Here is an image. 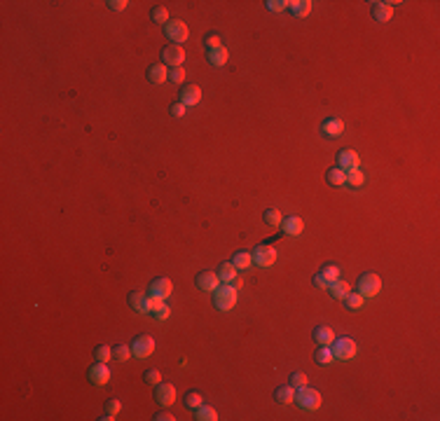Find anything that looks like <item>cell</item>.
<instances>
[{
    "instance_id": "obj_4",
    "label": "cell",
    "mask_w": 440,
    "mask_h": 421,
    "mask_svg": "<svg viewBox=\"0 0 440 421\" xmlns=\"http://www.w3.org/2000/svg\"><path fill=\"white\" fill-rule=\"evenodd\" d=\"M295 403L302 407V410H319L321 407V393L316 388H309V386H302V388H295Z\"/></svg>"
},
{
    "instance_id": "obj_31",
    "label": "cell",
    "mask_w": 440,
    "mask_h": 421,
    "mask_svg": "<svg viewBox=\"0 0 440 421\" xmlns=\"http://www.w3.org/2000/svg\"><path fill=\"white\" fill-rule=\"evenodd\" d=\"M363 295H358V293H349L347 297L342 299V302H344V307H347L349 311H358L361 309V307H363Z\"/></svg>"
},
{
    "instance_id": "obj_30",
    "label": "cell",
    "mask_w": 440,
    "mask_h": 421,
    "mask_svg": "<svg viewBox=\"0 0 440 421\" xmlns=\"http://www.w3.org/2000/svg\"><path fill=\"white\" fill-rule=\"evenodd\" d=\"M120 410H122L120 400H115V398L108 400V403H105V416H101V421H113L117 414H120Z\"/></svg>"
},
{
    "instance_id": "obj_12",
    "label": "cell",
    "mask_w": 440,
    "mask_h": 421,
    "mask_svg": "<svg viewBox=\"0 0 440 421\" xmlns=\"http://www.w3.org/2000/svg\"><path fill=\"white\" fill-rule=\"evenodd\" d=\"M129 305H131V309L136 314H150V295L141 293V290H134L129 295Z\"/></svg>"
},
{
    "instance_id": "obj_33",
    "label": "cell",
    "mask_w": 440,
    "mask_h": 421,
    "mask_svg": "<svg viewBox=\"0 0 440 421\" xmlns=\"http://www.w3.org/2000/svg\"><path fill=\"white\" fill-rule=\"evenodd\" d=\"M94 358L99 360V363H108V360H115V358H113V349H110L108 344H101V346H96V349H94Z\"/></svg>"
},
{
    "instance_id": "obj_42",
    "label": "cell",
    "mask_w": 440,
    "mask_h": 421,
    "mask_svg": "<svg viewBox=\"0 0 440 421\" xmlns=\"http://www.w3.org/2000/svg\"><path fill=\"white\" fill-rule=\"evenodd\" d=\"M183 80H185V68H171L169 71V82H176V84H181Z\"/></svg>"
},
{
    "instance_id": "obj_37",
    "label": "cell",
    "mask_w": 440,
    "mask_h": 421,
    "mask_svg": "<svg viewBox=\"0 0 440 421\" xmlns=\"http://www.w3.org/2000/svg\"><path fill=\"white\" fill-rule=\"evenodd\" d=\"M347 183L351 185V188H361V185L365 183V176L361 169H351V171H347Z\"/></svg>"
},
{
    "instance_id": "obj_22",
    "label": "cell",
    "mask_w": 440,
    "mask_h": 421,
    "mask_svg": "<svg viewBox=\"0 0 440 421\" xmlns=\"http://www.w3.org/2000/svg\"><path fill=\"white\" fill-rule=\"evenodd\" d=\"M237 272H239V269L232 265V262H225V265L218 267V272H215V274H218L220 283H232L234 278H237Z\"/></svg>"
},
{
    "instance_id": "obj_34",
    "label": "cell",
    "mask_w": 440,
    "mask_h": 421,
    "mask_svg": "<svg viewBox=\"0 0 440 421\" xmlns=\"http://www.w3.org/2000/svg\"><path fill=\"white\" fill-rule=\"evenodd\" d=\"M265 222H267L270 227H279L281 222H283V216H281V211L267 208V211H265Z\"/></svg>"
},
{
    "instance_id": "obj_19",
    "label": "cell",
    "mask_w": 440,
    "mask_h": 421,
    "mask_svg": "<svg viewBox=\"0 0 440 421\" xmlns=\"http://www.w3.org/2000/svg\"><path fill=\"white\" fill-rule=\"evenodd\" d=\"M372 17L377 21H389L393 17V3H372Z\"/></svg>"
},
{
    "instance_id": "obj_23",
    "label": "cell",
    "mask_w": 440,
    "mask_h": 421,
    "mask_svg": "<svg viewBox=\"0 0 440 421\" xmlns=\"http://www.w3.org/2000/svg\"><path fill=\"white\" fill-rule=\"evenodd\" d=\"M227 59H230V52H227V47H218V50H209V61L211 66L220 68V66H225Z\"/></svg>"
},
{
    "instance_id": "obj_7",
    "label": "cell",
    "mask_w": 440,
    "mask_h": 421,
    "mask_svg": "<svg viewBox=\"0 0 440 421\" xmlns=\"http://www.w3.org/2000/svg\"><path fill=\"white\" fill-rule=\"evenodd\" d=\"M162 61L164 66H171V68H181L183 61H185V50L181 44H169L162 50Z\"/></svg>"
},
{
    "instance_id": "obj_16",
    "label": "cell",
    "mask_w": 440,
    "mask_h": 421,
    "mask_svg": "<svg viewBox=\"0 0 440 421\" xmlns=\"http://www.w3.org/2000/svg\"><path fill=\"white\" fill-rule=\"evenodd\" d=\"M194 283H197L199 290H211V293H213V290L220 286V278L215 272H202V274H197Z\"/></svg>"
},
{
    "instance_id": "obj_48",
    "label": "cell",
    "mask_w": 440,
    "mask_h": 421,
    "mask_svg": "<svg viewBox=\"0 0 440 421\" xmlns=\"http://www.w3.org/2000/svg\"><path fill=\"white\" fill-rule=\"evenodd\" d=\"M155 419H157V421H173L176 416L171 414V412H157V414H155Z\"/></svg>"
},
{
    "instance_id": "obj_3",
    "label": "cell",
    "mask_w": 440,
    "mask_h": 421,
    "mask_svg": "<svg viewBox=\"0 0 440 421\" xmlns=\"http://www.w3.org/2000/svg\"><path fill=\"white\" fill-rule=\"evenodd\" d=\"M330 349H333L335 360H351L358 354V346L351 337H335L333 344H330Z\"/></svg>"
},
{
    "instance_id": "obj_40",
    "label": "cell",
    "mask_w": 440,
    "mask_h": 421,
    "mask_svg": "<svg viewBox=\"0 0 440 421\" xmlns=\"http://www.w3.org/2000/svg\"><path fill=\"white\" fill-rule=\"evenodd\" d=\"M265 5H267V10L270 12H281V10H288L291 3H288V0H267Z\"/></svg>"
},
{
    "instance_id": "obj_10",
    "label": "cell",
    "mask_w": 440,
    "mask_h": 421,
    "mask_svg": "<svg viewBox=\"0 0 440 421\" xmlns=\"http://www.w3.org/2000/svg\"><path fill=\"white\" fill-rule=\"evenodd\" d=\"M155 400L160 405H164V407H169V405H173L176 403V386L173 384H169V382H164V384H157L155 386Z\"/></svg>"
},
{
    "instance_id": "obj_24",
    "label": "cell",
    "mask_w": 440,
    "mask_h": 421,
    "mask_svg": "<svg viewBox=\"0 0 440 421\" xmlns=\"http://www.w3.org/2000/svg\"><path fill=\"white\" fill-rule=\"evenodd\" d=\"M325 178H328V183H330V185H335V188H340V185H347V171H342L340 167L328 169Z\"/></svg>"
},
{
    "instance_id": "obj_11",
    "label": "cell",
    "mask_w": 440,
    "mask_h": 421,
    "mask_svg": "<svg viewBox=\"0 0 440 421\" xmlns=\"http://www.w3.org/2000/svg\"><path fill=\"white\" fill-rule=\"evenodd\" d=\"M361 164V157H358L356 150H340L337 152V167L342 171H351V169H358Z\"/></svg>"
},
{
    "instance_id": "obj_36",
    "label": "cell",
    "mask_w": 440,
    "mask_h": 421,
    "mask_svg": "<svg viewBox=\"0 0 440 421\" xmlns=\"http://www.w3.org/2000/svg\"><path fill=\"white\" fill-rule=\"evenodd\" d=\"M333 360H335L333 349H330V346H319V351H316V363H319V365H328Z\"/></svg>"
},
{
    "instance_id": "obj_21",
    "label": "cell",
    "mask_w": 440,
    "mask_h": 421,
    "mask_svg": "<svg viewBox=\"0 0 440 421\" xmlns=\"http://www.w3.org/2000/svg\"><path fill=\"white\" fill-rule=\"evenodd\" d=\"M328 290H330V295H333L335 299H344L349 293H351V283H347V281H342V278H337V281H333V283L328 286Z\"/></svg>"
},
{
    "instance_id": "obj_41",
    "label": "cell",
    "mask_w": 440,
    "mask_h": 421,
    "mask_svg": "<svg viewBox=\"0 0 440 421\" xmlns=\"http://www.w3.org/2000/svg\"><path fill=\"white\" fill-rule=\"evenodd\" d=\"M143 382H145V384H150V386H157V384L162 382L160 370H148V372L143 375Z\"/></svg>"
},
{
    "instance_id": "obj_1",
    "label": "cell",
    "mask_w": 440,
    "mask_h": 421,
    "mask_svg": "<svg viewBox=\"0 0 440 421\" xmlns=\"http://www.w3.org/2000/svg\"><path fill=\"white\" fill-rule=\"evenodd\" d=\"M237 293L239 290L232 283H220L218 288L213 290V305L218 311H230L232 307L237 305Z\"/></svg>"
},
{
    "instance_id": "obj_13",
    "label": "cell",
    "mask_w": 440,
    "mask_h": 421,
    "mask_svg": "<svg viewBox=\"0 0 440 421\" xmlns=\"http://www.w3.org/2000/svg\"><path fill=\"white\" fill-rule=\"evenodd\" d=\"M171 293H173V283H171V278L160 276V278H155V281L150 283V293L148 295H157V297L166 299Z\"/></svg>"
},
{
    "instance_id": "obj_26",
    "label": "cell",
    "mask_w": 440,
    "mask_h": 421,
    "mask_svg": "<svg viewBox=\"0 0 440 421\" xmlns=\"http://www.w3.org/2000/svg\"><path fill=\"white\" fill-rule=\"evenodd\" d=\"M274 398H276V403H281V405H291L293 400H295V388L293 386H279L274 391Z\"/></svg>"
},
{
    "instance_id": "obj_9",
    "label": "cell",
    "mask_w": 440,
    "mask_h": 421,
    "mask_svg": "<svg viewBox=\"0 0 440 421\" xmlns=\"http://www.w3.org/2000/svg\"><path fill=\"white\" fill-rule=\"evenodd\" d=\"M131 351H134L136 358H148V356H152V351H155V339L150 337V335H138V337L131 342Z\"/></svg>"
},
{
    "instance_id": "obj_8",
    "label": "cell",
    "mask_w": 440,
    "mask_h": 421,
    "mask_svg": "<svg viewBox=\"0 0 440 421\" xmlns=\"http://www.w3.org/2000/svg\"><path fill=\"white\" fill-rule=\"evenodd\" d=\"M253 262L258 267H262V269H270V267L276 262V248H272V246H267V244L258 246V248L253 250Z\"/></svg>"
},
{
    "instance_id": "obj_27",
    "label": "cell",
    "mask_w": 440,
    "mask_h": 421,
    "mask_svg": "<svg viewBox=\"0 0 440 421\" xmlns=\"http://www.w3.org/2000/svg\"><path fill=\"white\" fill-rule=\"evenodd\" d=\"M312 0H295V3H291V7L288 10L295 14V17H307L309 12H312Z\"/></svg>"
},
{
    "instance_id": "obj_14",
    "label": "cell",
    "mask_w": 440,
    "mask_h": 421,
    "mask_svg": "<svg viewBox=\"0 0 440 421\" xmlns=\"http://www.w3.org/2000/svg\"><path fill=\"white\" fill-rule=\"evenodd\" d=\"M281 229H283V234H288V237H300V234L304 232V222L300 216H288V218H283V222H281Z\"/></svg>"
},
{
    "instance_id": "obj_38",
    "label": "cell",
    "mask_w": 440,
    "mask_h": 421,
    "mask_svg": "<svg viewBox=\"0 0 440 421\" xmlns=\"http://www.w3.org/2000/svg\"><path fill=\"white\" fill-rule=\"evenodd\" d=\"M185 405L190 407V410H197V407H202L204 405V395L199 393V391H190V393L185 395Z\"/></svg>"
},
{
    "instance_id": "obj_46",
    "label": "cell",
    "mask_w": 440,
    "mask_h": 421,
    "mask_svg": "<svg viewBox=\"0 0 440 421\" xmlns=\"http://www.w3.org/2000/svg\"><path fill=\"white\" fill-rule=\"evenodd\" d=\"M127 5H129L127 0H108V7L113 12H124L127 10Z\"/></svg>"
},
{
    "instance_id": "obj_39",
    "label": "cell",
    "mask_w": 440,
    "mask_h": 421,
    "mask_svg": "<svg viewBox=\"0 0 440 421\" xmlns=\"http://www.w3.org/2000/svg\"><path fill=\"white\" fill-rule=\"evenodd\" d=\"M307 375H304V372H293L291 375V386L293 388H302V386H307Z\"/></svg>"
},
{
    "instance_id": "obj_28",
    "label": "cell",
    "mask_w": 440,
    "mask_h": 421,
    "mask_svg": "<svg viewBox=\"0 0 440 421\" xmlns=\"http://www.w3.org/2000/svg\"><path fill=\"white\" fill-rule=\"evenodd\" d=\"M319 274H321V278H323V281L330 286L333 281H337V278H340V267H337V265H323Z\"/></svg>"
},
{
    "instance_id": "obj_29",
    "label": "cell",
    "mask_w": 440,
    "mask_h": 421,
    "mask_svg": "<svg viewBox=\"0 0 440 421\" xmlns=\"http://www.w3.org/2000/svg\"><path fill=\"white\" fill-rule=\"evenodd\" d=\"M134 351L131 346H127V344H117L115 349H113V358L117 360V363H127V360H131Z\"/></svg>"
},
{
    "instance_id": "obj_32",
    "label": "cell",
    "mask_w": 440,
    "mask_h": 421,
    "mask_svg": "<svg viewBox=\"0 0 440 421\" xmlns=\"http://www.w3.org/2000/svg\"><path fill=\"white\" fill-rule=\"evenodd\" d=\"M150 17H152V21H155V24H169V21H171V19H169V10H166L164 5L152 7V12H150Z\"/></svg>"
},
{
    "instance_id": "obj_49",
    "label": "cell",
    "mask_w": 440,
    "mask_h": 421,
    "mask_svg": "<svg viewBox=\"0 0 440 421\" xmlns=\"http://www.w3.org/2000/svg\"><path fill=\"white\" fill-rule=\"evenodd\" d=\"M312 281H314V286H316V288H328V283H325L323 278H321V274H314Z\"/></svg>"
},
{
    "instance_id": "obj_18",
    "label": "cell",
    "mask_w": 440,
    "mask_h": 421,
    "mask_svg": "<svg viewBox=\"0 0 440 421\" xmlns=\"http://www.w3.org/2000/svg\"><path fill=\"white\" fill-rule=\"evenodd\" d=\"M333 339H335V330L333 328H328V325L314 328V342L319 344V346H330Z\"/></svg>"
},
{
    "instance_id": "obj_35",
    "label": "cell",
    "mask_w": 440,
    "mask_h": 421,
    "mask_svg": "<svg viewBox=\"0 0 440 421\" xmlns=\"http://www.w3.org/2000/svg\"><path fill=\"white\" fill-rule=\"evenodd\" d=\"M197 419L199 421H215L218 419V412H215L211 405H202V407H197Z\"/></svg>"
},
{
    "instance_id": "obj_5",
    "label": "cell",
    "mask_w": 440,
    "mask_h": 421,
    "mask_svg": "<svg viewBox=\"0 0 440 421\" xmlns=\"http://www.w3.org/2000/svg\"><path fill=\"white\" fill-rule=\"evenodd\" d=\"M164 33H166V38H169L171 42L178 44V42H185L187 35H190V31H187V24H183L181 19H171V21L164 26Z\"/></svg>"
},
{
    "instance_id": "obj_2",
    "label": "cell",
    "mask_w": 440,
    "mask_h": 421,
    "mask_svg": "<svg viewBox=\"0 0 440 421\" xmlns=\"http://www.w3.org/2000/svg\"><path fill=\"white\" fill-rule=\"evenodd\" d=\"M380 290H382V278L372 272L361 274V278L356 281V293L363 295V297H375V295H380Z\"/></svg>"
},
{
    "instance_id": "obj_15",
    "label": "cell",
    "mask_w": 440,
    "mask_h": 421,
    "mask_svg": "<svg viewBox=\"0 0 440 421\" xmlns=\"http://www.w3.org/2000/svg\"><path fill=\"white\" fill-rule=\"evenodd\" d=\"M199 101H202V89L197 87V84H185L181 91V103L185 105V108H192V105H197Z\"/></svg>"
},
{
    "instance_id": "obj_45",
    "label": "cell",
    "mask_w": 440,
    "mask_h": 421,
    "mask_svg": "<svg viewBox=\"0 0 440 421\" xmlns=\"http://www.w3.org/2000/svg\"><path fill=\"white\" fill-rule=\"evenodd\" d=\"M206 47H209V50H218V47H223V42H220V35L218 33H209V35H206Z\"/></svg>"
},
{
    "instance_id": "obj_6",
    "label": "cell",
    "mask_w": 440,
    "mask_h": 421,
    "mask_svg": "<svg viewBox=\"0 0 440 421\" xmlns=\"http://www.w3.org/2000/svg\"><path fill=\"white\" fill-rule=\"evenodd\" d=\"M87 377H89V382H92L94 386H103V384L110 382L113 372H110L108 363H99V360H96V363L87 370Z\"/></svg>"
},
{
    "instance_id": "obj_25",
    "label": "cell",
    "mask_w": 440,
    "mask_h": 421,
    "mask_svg": "<svg viewBox=\"0 0 440 421\" xmlns=\"http://www.w3.org/2000/svg\"><path fill=\"white\" fill-rule=\"evenodd\" d=\"M232 265L237 267V269H251V265H253V253L239 250V253H234V258H232Z\"/></svg>"
},
{
    "instance_id": "obj_17",
    "label": "cell",
    "mask_w": 440,
    "mask_h": 421,
    "mask_svg": "<svg viewBox=\"0 0 440 421\" xmlns=\"http://www.w3.org/2000/svg\"><path fill=\"white\" fill-rule=\"evenodd\" d=\"M321 131H323L325 136H330V138H337V136H342V131H344V122H342L340 117H328V120H323V124H321Z\"/></svg>"
},
{
    "instance_id": "obj_20",
    "label": "cell",
    "mask_w": 440,
    "mask_h": 421,
    "mask_svg": "<svg viewBox=\"0 0 440 421\" xmlns=\"http://www.w3.org/2000/svg\"><path fill=\"white\" fill-rule=\"evenodd\" d=\"M148 80L152 84H162L164 80H169V71H166L164 63H152L148 68Z\"/></svg>"
},
{
    "instance_id": "obj_43",
    "label": "cell",
    "mask_w": 440,
    "mask_h": 421,
    "mask_svg": "<svg viewBox=\"0 0 440 421\" xmlns=\"http://www.w3.org/2000/svg\"><path fill=\"white\" fill-rule=\"evenodd\" d=\"M166 305L164 297H157V295H150V314H157L162 307Z\"/></svg>"
},
{
    "instance_id": "obj_44",
    "label": "cell",
    "mask_w": 440,
    "mask_h": 421,
    "mask_svg": "<svg viewBox=\"0 0 440 421\" xmlns=\"http://www.w3.org/2000/svg\"><path fill=\"white\" fill-rule=\"evenodd\" d=\"M169 112H171V117H176V120H181V117H185L187 108L181 103V101H178V103H173V105L169 108Z\"/></svg>"
},
{
    "instance_id": "obj_47",
    "label": "cell",
    "mask_w": 440,
    "mask_h": 421,
    "mask_svg": "<svg viewBox=\"0 0 440 421\" xmlns=\"http://www.w3.org/2000/svg\"><path fill=\"white\" fill-rule=\"evenodd\" d=\"M169 316H171V309H169V305H164L160 311H157V314H155V318H157V321H166Z\"/></svg>"
}]
</instances>
